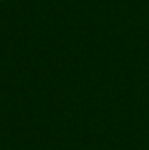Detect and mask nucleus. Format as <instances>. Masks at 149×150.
<instances>
[{
	"label": "nucleus",
	"mask_w": 149,
	"mask_h": 150,
	"mask_svg": "<svg viewBox=\"0 0 149 150\" xmlns=\"http://www.w3.org/2000/svg\"><path fill=\"white\" fill-rule=\"evenodd\" d=\"M0 2H6V0H0Z\"/></svg>",
	"instance_id": "nucleus-1"
}]
</instances>
